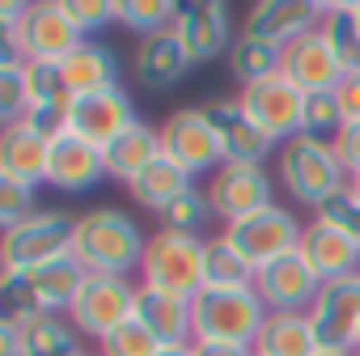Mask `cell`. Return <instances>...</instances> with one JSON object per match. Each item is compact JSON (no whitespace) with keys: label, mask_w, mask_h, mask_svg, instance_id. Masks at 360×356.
Instances as JSON below:
<instances>
[{"label":"cell","mask_w":360,"mask_h":356,"mask_svg":"<svg viewBox=\"0 0 360 356\" xmlns=\"http://www.w3.org/2000/svg\"><path fill=\"white\" fill-rule=\"evenodd\" d=\"M144 246H148V234L123 208H89L85 217H77L72 259L85 272H98V276H131L144 263Z\"/></svg>","instance_id":"cell-1"},{"label":"cell","mask_w":360,"mask_h":356,"mask_svg":"<svg viewBox=\"0 0 360 356\" xmlns=\"http://www.w3.org/2000/svg\"><path fill=\"white\" fill-rule=\"evenodd\" d=\"M276 183L292 204L322 212L335 196H343L352 187V174L343 170L335 144L297 136V140L280 144V153H276Z\"/></svg>","instance_id":"cell-2"},{"label":"cell","mask_w":360,"mask_h":356,"mask_svg":"<svg viewBox=\"0 0 360 356\" xmlns=\"http://www.w3.org/2000/svg\"><path fill=\"white\" fill-rule=\"evenodd\" d=\"M85 267L68 255L56 263H43L34 272H0V301L9 318H39V314H68L81 284Z\"/></svg>","instance_id":"cell-3"},{"label":"cell","mask_w":360,"mask_h":356,"mask_svg":"<svg viewBox=\"0 0 360 356\" xmlns=\"http://www.w3.org/2000/svg\"><path fill=\"white\" fill-rule=\"evenodd\" d=\"M267 305L255 288H204L195 297V343H238L255 348Z\"/></svg>","instance_id":"cell-4"},{"label":"cell","mask_w":360,"mask_h":356,"mask_svg":"<svg viewBox=\"0 0 360 356\" xmlns=\"http://www.w3.org/2000/svg\"><path fill=\"white\" fill-rule=\"evenodd\" d=\"M204 255H208V238L157 229V234H148V246H144L140 284L195 301L204 293Z\"/></svg>","instance_id":"cell-5"},{"label":"cell","mask_w":360,"mask_h":356,"mask_svg":"<svg viewBox=\"0 0 360 356\" xmlns=\"http://www.w3.org/2000/svg\"><path fill=\"white\" fill-rule=\"evenodd\" d=\"M77 238V217L60 208H39L30 221L0 234V272H34L43 263L68 259Z\"/></svg>","instance_id":"cell-6"},{"label":"cell","mask_w":360,"mask_h":356,"mask_svg":"<svg viewBox=\"0 0 360 356\" xmlns=\"http://www.w3.org/2000/svg\"><path fill=\"white\" fill-rule=\"evenodd\" d=\"M85 43L81 26L72 22L64 0H43L30 5L18 34H5V51H18L26 64H64Z\"/></svg>","instance_id":"cell-7"},{"label":"cell","mask_w":360,"mask_h":356,"mask_svg":"<svg viewBox=\"0 0 360 356\" xmlns=\"http://www.w3.org/2000/svg\"><path fill=\"white\" fill-rule=\"evenodd\" d=\"M161 153L183 165L191 178L200 174H217L225 165V148H221V132L208 119V106H178L169 110V119L161 123Z\"/></svg>","instance_id":"cell-8"},{"label":"cell","mask_w":360,"mask_h":356,"mask_svg":"<svg viewBox=\"0 0 360 356\" xmlns=\"http://www.w3.org/2000/svg\"><path fill=\"white\" fill-rule=\"evenodd\" d=\"M136 293H140V284H131L127 276L89 272L77 301H72V310H68V322L77 326V335L102 339V335H110L115 326H123L136 314Z\"/></svg>","instance_id":"cell-9"},{"label":"cell","mask_w":360,"mask_h":356,"mask_svg":"<svg viewBox=\"0 0 360 356\" xmlns=\"http://www.w3.org/2000/svg\"><path fill=\"white\" fill-rule=\"evenodd\" d=\"M221 238H225V242H233V246L255 263V267H267V263H276V259H284V255L301 250L305 225L297 221V212H292V208L271 204V208H263V212H255V217H246V221L225 225V234H221Z\"/></svg>","instance_id":"cell-10"},{"label":"cell","mask_w":360,"mask_h":356,"mask_svg":"<svg viewBox=\"0 0 360 356\" xmlns=\"http://www.w3.org/2000/svg\"><path fill=\"white\" fill-rule=\"evenodd\" d=\"M276 178L263 170V165H221L212 178H208V204H212V212L225 221V225H233V221H246V217H255V212H263V208H271L276 204Z\"/></svg>","instance_id":"cell-11"},{"label":"cell","mask_w":360,"mask_h":356,"mask_svg":"<svg viewBox=\"0 0 360 356\" xmlns=\"http://www.w3.org/2000/svg\"><path fill=\"white\" fill-rule=\"evenodd\" d=\"M314 322V335L330 352H356L360 348V276L326 280L305 310Z\"/></svg>","instance_id":"cell-12"},{"label":"cell","mask_w":360,"mask_h":356,"mask_svg":"<svg viewBox=\"0 0 360 356\" xmlns=\"http://www.w3.org/2000/svg\"><path fill=\"white\" fill-rule=\"evenodd\" d=\"M238 102H242L246 119H250L263 136H271L276 144H288V140H297V136H301L305 94H301L284 72H280V77H271V81L246 85V89L238 94Z\"/></svg>","instance_id":"cell-13"},{"label":"cell","mask_w":360,"mask_h":356,"mask_svg":"<svg viewBox=\"0 0 360 356\" xmlns=\"http://www.w3.org/2000/svg\"><path fill=\"white\" fill-rule=\"evenodd\" d=\"M174 34H178V43L187 47L191 64L221 60V56H229V47L238 43V39H233L229 5H221V0H200V5H183V13H178V22H174Z\"/></svg>","instance_id":"cell-14"},{"label":"cell","mask_w":360,"mask_h":356,"mask_svg":"<svg viewBox=\"0 0 360 356\" xmlns=\"http://www.w3.org/2000/svg\"><path fill=\"white\" fill-rule=\"evenodd\" d=\"M131 123H140L136 102L127 98L123 85H115V89H98V94L77 98V102H72V123H68V132L81 136V140H89V144H98V148H106V144H110L115 136H123Z\"/></svg>","instance_id":"cell-15"},{"label":"cell","mask_w":360,"mask_h":356,"mask_svg":"<svg viewBox=\"0 0 360 356\" xmlns=\"http://www.w3.org/2000/svg\"><path fill=\"white\" fill-rule=\"evenodd\" d=\"M318 288H322V276L309 267V259L301 250L259 267V276H255V293L263 297V305L271 314H280V310H309Z\"/></svg>","instance_id":"cell-16"},{"label":"cell","mask_w":360,"mask_h":356,"mask_svg":"<svg viewBox=\"0 0 360 356\" xmlns=\"http://www.w3.org/2000/svg\"><path fill=\"white\" fill-rule=\"evenodd\" d=\"M106 174V157L98 144L81 140V136H60L51 140V153H47V187L64 191V196H85L94 191Z\"/></svg>","instance_id":"cell-17"},{"label":"cell","mask_w":360,"mask_h":356,"mask_svg":"<svg viewBox=\"0 0 360 356\" xmlns=\"http://www.w3.org/2000/svg\"><path fill=\"white\" fill-rule=\"evenodd\" d=\"M318 26H322V5H314V0H259V5L246 9L242 34L288 47V43L305 39L309 30H318Z\"/></svg>","instance_id":"cell-18"},{"label":"cell","mask_w":360,"mask_h":356,"mask_svg":"<svg viewBox=\"0 0 360 356\" xmlns=\"http://www.w3.org/2000/svg\"><path fill=\"white\" fill-rule=\"evenodd\" d=\"M208 119L221 132V148H225V165H267L271 153H280V144L271 136H263L238 98H217L208 102Z\"/></svg>","instance_id":"cell-19"},{"label":"cell","mask_w":360,"mask_h":356,"mask_svg":"<svg viewBox=\"0 0 360 356\" xmlns=\"http://www.w3.org/2000/svg\"><path fill=\"white\" fill-rule=\"evenodd\" d=\"M191 56L187 47L178 43L174 30H161V34H148V39H136V60H131V72H136V85L148 89V94H165L174 89L191 72Z\"/></svg>","instance_id":"cell-20"},{"label":"cell","mask_w":360,"mask_h":356,"mask_svg":"<svg viewBox=\"0 0 360 356\" xmlns=\"http://www.w3.org/2000/svg\"><path fill=\"white\" fill-rule=\"evenodd\" d=\"M280 72H284L305 98H309V94H335V85L343 81V68H339L330 43L322 39V26L284 47V68H280Z\"/></svg>","instance_id":"cell-21"},{"label":"cell","mask_w":360,"mask_h":356,"mask_svg":"<svg viewBox=\"0 0 360 356\" xmlns=\"http://www.w3.org/2000/svg\"><path fill=\"white\" fill-rule=\"evenodd\" d=\"M301 255L309 259V267L326 280H347V276H360V246L330 221L314 217L305 225V238H301Z\"/></svg>","instance_id":"cell-22"},{"label":"cell","mask_w":360,"mask_h":356,"mask_svg":"<svg viewBox=\"0 0 360 356\" xmlns=\"http://www.w3.org/2000/svg\"><path fill=\"white\" fill-rule=\"evenodd\" d=\"M136 318L157 335V343H195V301L174 297L161 288L140 284L136 293Z\"/></svg>","instance_id":"cell-23"},{"label":"cell","mask_w":360,"mask_h":356,"mask_svg":"<svg viewBox=\"0 0 360 356\" xmlns=\"http://www.w3.org/2000/svg\"><path fill=\"white\" fill-rule=\"evenodd\" d=\"M47 153H51V140H43L26 123H13L0 132V174L5 178L43 187L47 183Z\"/></svg>","instance_id":"cell-24"},{"label":"cell","mask_w":360,"mask_h":356,"mask_svg":"<svg viewBox=\"0 0 360 356\" xmlns=\"http://www.w3.org/2000/svg\"><path fill=\"white\" fill-rule=\"evenodd\" d=\"M250 352L255 356H318L322 343L305 310H280V314H267Z\"/></svg>","instance_id":"cell-25"},{"label":"cell","mask_w":360,"mask_h":356,"mask_svg":"<svg viewBox=\"0 0 360 356\" xmlns=\"http://www.w3.org/2000/svg\"><path fill=\"white\" fill-rule=\"evenodd\" d=\"M102 157H106V174H110V178L131 183L140 170H148V165L161 157V127H148V123L140 119V123H131L123 136H115V140L102 148Z\"/></svg>","instance_id":"cell-26"},{"label":"cell","mask_w":360,"mask_h":356,"mask_svg":"<svg viewBox=\"0 0 360 356\" xmlns=\"http://www.w3.org/2000/svg\"><path fill=\"white\" fill-rule=\"evenodd\" d=\"M195 187V178L183 170V165H174L165 153L148 165V170H140L136 178H131V183H127V191H131V200L140 204V208H148V212H165L178 196H187Z\"/></svg>","instance_id":"cell-27"},{"label":"cell","mask_w":360,"mask_h":356,"mask_svg":"<svg viewBox=\"0 0 360 356\" xmlns=\"http://www.w3.org/2000/svg\"><path fill=\"white\" fill-rule=\"evenodd\" d=\"M64 81L72 89V98L98 94V89H115L119 85V56L94 39H85L68 60H64Z\"/></svg>","instance_id":"cell-28"},{"label":"cell","mask_w":360,"mask_h":356,"mask_svg":"<svg viewBox=\"0 0 360 356\" xmlns=\"http://www.w3.org/2000/svg\"><path fill=\"white\" fill-rule=\"evenodd\" d=\"M18 322H22L18 356H81L77 326L64 314H39V318H18Z\"/></svg>","instance_id":"cell-29"},{"label":"cell","mask_w":360,"mask_h":356,"mask_svg":"<svg viewBox=\"0 0 360 356\" xmlns=\"http://www.w3.org/2000/svg\"><path fill=\"white\" fill-rule=\"evenodd\" d=\"M225 60H229L233 81L246 89V85H259V81L280 77V68H284V47L263 43V39H255V34H238V43L229 47Z\"/></svg>","instance_id":"cell-30"},{"label":"cell","mask_w":360,"mask_h":356,"mask_svg":"<svg viewBox=\"0 0 360 356\" xmlns=\"http://www.w3.org/2000/svg\"><path fill=\"white\" fill-rule=\"evenodd\" d=\"M259 267L225 238H208L204 255V288H255Z\"/></svg>","instance_id":"cell-31"},{"label":"cell","mask_w":360,"mask_h":356,"mask_svg":"<svg viewBox=\"0 0 360 356\" xmlns=\"http://www.w3.org/2000/svg\"><path fill=\"white\" fill-rule=\"evenodd\" d=\"M322 39L330 43L343 77L360 72V30L352 22V0H326L322 5Z\"/></svg>","instance_id":"cell-32"},{"label":"cell","mask_w":360,"mask_h":356,"mask_svg":"<svg viewBox=\"0 0 360 356\" xmlns=\"http://www.w3.org/2000/svg\"><path fill=\"white\" fill-rule=\"evenodd\" d=\"M30 106H34V94H30V64H26L18 51H5V60H0V119H5V127L26 123Z\"/></svg>","instance_id":"cell-33"},{"label":"cell","mask_w":360,"mask_h":356,"mask_svg":"<svg viewBox=\"0 0 360 356\" xmlns=\"http://www.w3.org/2000/svg\"><path fill=\"white\" fill-rule=\"evenodd\" d=\"M115 9H119V26L131 30L136 39L174 30L178 13H183V5H174V0H115Z\"/></svg>","instance_id":"cell-34"},{"label":"cell","mask_w":360,"mask_h":356,"mask_svg":"<svg viewBox=\"0 0 360 356\" xmlns=\"http://www.w3.org/2000/svg\"><path fill=\"white\" fill-rule=\"evenodd\" d=\"M212 204H208V191H200V187H191L187 196H178L165 212H161V229H169V234H187V238H204L208 234V225H212Z\"/></svg>","instance_id":"cell-35"},{"label":"cell","mask_w":360,"mask_h":356,"mask_svg":"<svg viewBox=\"0 0 360 356\" xmlns=\"http://www.w3.org/2000/svg\"><path fill=\"white\" fill-rule=\"evenodd\" d=\"M343 127H347V119H343L335 94H309V98H305V110H301V136H305V140L335 144Z\"/></svg>","instance_id":"cell-36"},{"label":"cell","mask_w":360,"mask_h":356,"mask_svg":"<svg viewBox=\"0 0 360 356\" xmlns=\"http://www.w3.org/2000/svg\"><path fill=\"white\" fill-rule=\"evenodd\" d=\"M98 352H102V356H157L161 343H157V335L131 314L123 326H115L110 335L98 339Z\"/></svg>","instance_id":"cell-37"},{"label":"cell","mask_w":360,"mask_h":356,"mask_svg":"<svg viewBox=\"0 0 360 356\" xmlns=\"http://www.w3.org/2000/svg\"><path fill=\"white\" fill-rule=\"evenodd\" d=\"M34 200H39V187L18 183V178H5V174H0V225H5V229L30 221V217L39 212Z\"/></svg>","instance_id":"cell-38"},{"label":"cell","mask_w":360,"mask_h":356,"mask_svg":"<svg viewBox=\"0 0 360 356\" xmlns=\"http://www.w3.org/2000/svg\"><path fill=\"white\" fill-rule=\"evenodd\" d=\"M30 94L34 102H77L64 81V64H30Z\"/></svg>","instance_id":"cell-39"},{"label":"cell","mask_w":360,"mask_h":356,"mask_svg":"<svg viewBox=\"0 0 360 356\" xmlns=\"http://www.w3.org/2000/svg\"><path fill=\"white\" fill-rule=\"evenodd\" d=\"M72 22L81 26V34L89 39L94 30H106L110 22H119V9H115V0H64Z\"/></svg>","instance_id":"cell-40"},{"label":"cell","mask_w":360,"mask_h":356,"mask_svg":"<svg viewBox=\"0 0 360 356\" xmlns=\"http://www.w3.org/2000/svg\"><path fill=\"white\" fill-rule=\"evenodd\" d=\"M314 217H322V221H330V225H339L356 246H360V196L347 187L343 196H335L322 212H314Z\"/></svg>","instance_id":"cell-41"},{"label":"cell","mask_w":360,"mask_h":356,"mask_svg":"<svg viewBox=\"0 0 360 356\" xmlns=\"http://www.w3.org/2000/svg\"><path fill=\"white\" fill-rule=\"evenodd\" d=\"M335 102H339V110H343L347 123H360V72H347L335 85Z\"/></svg>","instance_id":"cell-42"},{"label":"cell","mask_w":360,"mask_h":356,"mask_svg":"<svg viewBox=\"0 0 360 356\" xmlns=\"http://www.w3.org/2000/svg\"><path fill=\"white\" fill-rule=\"evenodd\" d=\"M335 153H339V161H343L347 174H360V123H347V127L339 132Z\"/></svg>","instance_id":"cell-43"},{"label":"cell","mask_w":360,"mask_h":356,"mask_svg":"<svg viewBox=\"0 0 360 356\" xmlns=\"http://www.w3.org/2000/svg\"><path fill=\"white\" fill-rule=\"evenodd\" d=\"M0 352H5V356H18L22 352V322L18 318H0Z\"/></svg>","instance_id":"cell-44"},{"label":"cell","mask_w":360,"mask_h":356,"mask_svg":"<svg viewBox=\"0 0 360 356\" xmlns=\"http://www.w3.org/2000/svg\"><path fill=\"white\" fill-rule=\"evenodd\" d=\"M195 356H255V352L238 343H195Z\"/></svg>","instance_id":"cell-45"},{"label":"cell","mask_w":360,"mask_h":356,"mask_svg":"<svg viewBox=\"0 0 360 356\" xmlns=\"http://www.w3.org/2000/svg\"><path fill=\"white\" fill-rule=\"evenodd\" d=\"M157 356H195V343H165Z\"/></svg>","instance_id":"cell-46"},{"label":"cell","mask_w":360,"mask_h":356,"mask_svg":"<svg viewBox=\"0 0 360 356\" xmlns=\"http://www.w3.org/2000/svg\"><path fill=\"white\" fill-rule=\"evenodd\" d=\"M352 22H356V30H360V0H352Z\"/></svg>","instance_id":"cell-47"},{"label":"cell","mask_w":360,"mask_h":356,"mask_svg":"<svg viewBox=\"0 0 360 356\" xmlns=\"http://www.w3.org/2000/svg\"><path fill=\"white\" fill-rule=\"evenodd\" d=\"M318 356H356V352H330V348H322Z\"/></svg>","instance_id":"cell-48"},{"label":"cell","mask_w":360,"mask_h":356,"mask_svg":"<svg viewBox=\"0 0 360 356\" xmlns=\"http://www.w3.org/2000/svg\"><path fill=\"white\" fill-rule=\"evenodd\" d=\"M352 191H356V196H360V174H352Z\"/></svg>","instance_id":"cell-49"},{"label":"cell","mask_w":360,"mask_h":356,"mask_svg":"<svg viewBox=\"0 0 360 356\" xmlns=\"http://www.w3.org/2000/svg\"><path fill=\"white\" fill-rule=\"evenodd\" d=\"M81 356H102V352H81Z\"/></svg>","instance_id":"cell-50"},{"label":"cell","mask_w":360,"mask_h":356,"mask_svg":"<svg viewBox=\"0 0 360 356\" xmlns=\"http://www.w3.org/2000/svg\"><path fill=\"white\" fill-rule=\"evenodd\" d=\"M356 352H360V348H356Z\"/></svg>","instance_id":"cell-51"},{"label":"cell","mask_w":360,"mask_h":356,"mask_svg":"<svg viewBox=\"0 0 360 356\" xmlns=\"http://www.w3.org/2000/svg\"><path fill=\"white\" fill-rule=\"evenodd\" d=\"M356 356H360V352H356Z\"/></svg>","instance_id":"cell-52"}]
</instances>
